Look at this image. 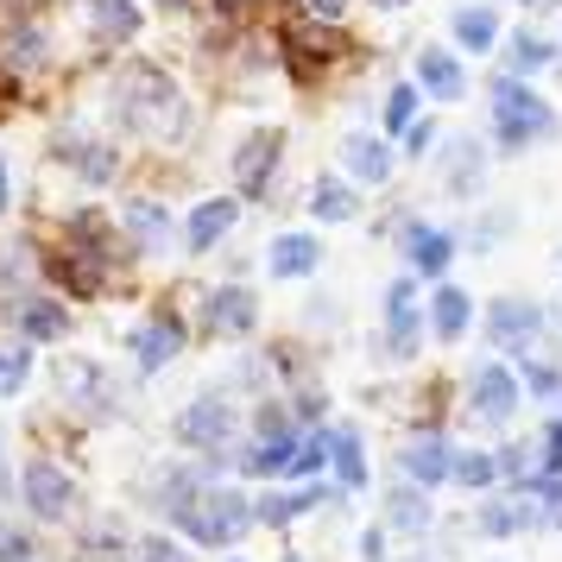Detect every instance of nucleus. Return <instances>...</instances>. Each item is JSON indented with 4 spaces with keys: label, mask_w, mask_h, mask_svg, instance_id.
<instances>
[{
    "label": "nucleus",
    "mask_w": 562,
    "mask_h": 562,
    "mask_svg": "<svg viewBox=\"0 0 562 562\" xmlns=\"http://www.w3.org/2000/svg\"><path fill=\"white\" fill-rule=\"evenodd\" d=\"M89 13V38L102 45V52H121L133 45L139 32H146V7L139 0H95V7H82Z\"/></svg>",
    "instance_id": "7c9ffc66"
},
{
    "label": "nucleus",
    "mask_w": 562,
    "mask_h": 562,
    "mask_svg": "<svg viewBox=\"0 0 562 562\" xmlns=\"http://www.w3.org/2000/svg\"><path fill=\"white\" fill-rule=\"evenodd\" d=\"M13 209V171H7V153H0V215Z\"/></svg>",
    "instance_id": "5fc2aeb1"
},
{
    "label": "nucleus",
    "mask_w": 562,
    "mask_h": 562,
    "mask_svg": "<svg viewBox=\"0 0 562 562\" xmlns=\"http://www.w3.org/2000/svg\"><path fill=\"white\" fill-rule=\"evenodd\" d=\"M424 121V82L417 77H398L385 82V102H380V133L385 139H405L411 127Z\"/></svg>",
    "instance_id": "f704fd0d"
},
{
    "label": "nucleus",
    "mask_w": 562,
    "mask_h": 562,
    "mask_svg": "<svg viewBox=\"0 0 562 562\" xmlns=\"http://www.w3.org/2000/svg\"><path fill=\"white\" fill-rule=\"evenodd\" d=\"M272 52H279V64L297 82H323V77H335V70L355 57V38H348V26H335V20H310V13H297V20H284L279 26Z\"/></svg>",
    "instance_id": "39448f33"
},
{
    "label": "nucleus",
    "mask_w": 562,
    "mask_h": 562,
    "mask_svg": "<svg viewBox=\"0 0 562 562\" xmlns=\"http://www.w3.org/2000/svg\"><path fill=\"white\" fill-rule=\"evenodd\" d=\"M52 57H57V38L38 13H20V20L0 26V64H7L13 77H45Z\"/></svg>",
    "instance_id": "4be33fe9"
},
{
    "label": "nucleus",
    "mask_w": 562,
    "mask_h": 562,
    "mask_svg": "<svg viewBox=\"0 0 562 562\" xmlns=\"http://www.w3.org/2000/svg\"><path fill=\"white\" fill-rule=\"evenodd\" d=\"M240 215H247V196H234V190L228 196H203V203H190V215H183V228H178V247L190 259L215 254V247L240 228Z\"/></svg>",
    "instance_id": "412c9836"
},
{
    "label": "nucleus",
    "mask_w": 562,
    "mask_h": 562,
    "mask_svg": "<svg viewBox=\"0 0 562 562\" xmlns=\"http://www.w3.org/2000/svg\"><path fill=\"white\" fill-rule=\"evenodd\" d=\"M133 562H190V543L171 525L165 531H139L133 537Z\"/></svg>",
    "instance_id": "37998d69"
},
{
    "label": "nucleus",
    "mask_w": 562,
    "mask_h": 562,
    "mask_svg": "<svg viewBox=\"0 0 562 562\" xmlns=\"http://www.w3.org/2000/svg\"><path fill=\"white\" fill-rule=\"evenodd\" d=\"M310 20H335V26H348V13H355V0H297Z\"/></svg>",
    "instance_id": "09e8293b"
},
{
    "label": "nucleus",
    "mask_w": 562,
    "mask_h": 562,
    "mask_svg": "<svg viewBox=\"0 0 562 562\" xmlns=\"http://www.w3.org/2000/svg\"><path fill=\"white\" fill-rule=\"evenodd\" d=\"M512 7H525V13H550V7H562V0H512Z\"/></svg>",
    "instance_id": "4d7b16f0"
},
{
    "label": "nucleus",
    "mask_w": 562,
    "mask_h": 562,
    "mask_svg": "<svg viewBox=\"0 0 562 562\" xmlns=\"http://www.w3.org/2000/svg\"><path fill=\"white\" fill-rule=\"evenodd\" d=\"M486 139L499 158H525L537 146H557L562 139V114L550 95H537L525 77H499L486 82Z\"/></svg>",
    "instance_id": "f03ea898"
},
{
    "label": "nucleus",
    "mask_w": 562,
    "mask_h": 562,
    "mask_svg": "<svg viewBox=\"0 0 562 562\" xmlns=\"http://www.w3.org/2000/svg\"><path fill=\"white\" fill-rule=\"evenodd\" d=\"M13 499H20V468L7 461V436H0V512L13 506Z\"/></svg>",
    "instance_id": "8fccbe9b"
},
{
    "label": "nucleus",
    "mask_w": 562,
    "mask_h": 562,
    "mask_svg": "<svg viewBox=\"0 0 562 562\" xmlns=\"http://www.w3.org/2000/svg\"><path fill=\"white\" fill-rule=\"evenodd\" d=\"M310 329H335V297H316L310 304Z\"/></svg>",
    "instance_id": "864d4df0"
},
{
    "label": "nucleus",
    "mask_w": 562,
    "mask_h": 562,
    "mask_svg": "<svg viewBox=\"0 0 562 562\" xmlns=\"http://www.w3.org/2000/svg\"><path fill=\"white\" fill-rule=\"evenodd\" d=\"M26 95V77H13L7 64H0V114H13V102Z\"/></svg>",
    "instance_id": "603ef678"
},
{
    "label": "nucleus",
    "mask_w": 562,
    "mask_h": 562,
    "mask_svg": "<svg viewBox=\"0 0 562 562\" xmlns=\"http://www.w3.org/2000/svg\"><path fill=\"white\" fill-rule=\"evenodd\" d=\"M259 7H266V0H209V13H215L222 26H247Z\"/></svg>",
    "instance_id": "de8ad7c7"
},
{
    "label": "nucleus",
    "mask_w": 562,
    "mask_h": 562,
    "mask_svg": "<svg viewBox=\"0 0 562 562\" xmlns=\"http://www.w3.org/2000/svg\"><path fill=\"white\" fill-rule=\"evenodd\" d=\"M518 411H525V380H518V367L499 355H486L474 373H468V424L486 436H506L518 424Z\"/></svg>",
    "instance_id": "9d476101"
},
{
    "label": "nucleus",
    "mask_w": 562,
    "mask_h": 562,
    "mask_svg": "<svg viewBox=\"0 0 562 562\" xmlns=\"http://www.w3.org/2000/svg\"><path fill=\"white\" fill-rule=\"evenodd\" d=\"M424 335H430V304L417 297V272L385 279L380 297V360L385 367H411L424 355Z\"/></svg>",
    "instance_id": "0eeeda50"
},
{
    "label": "nucleus",
    "mask_w": 562,
    "mask_h": 562,
    "mask_svg": "<svg viewBox=\"0 0 562 562\" xmlns=\"http://www.w3.org/2000/svg\"><path fill=\"white\" fill-rule=\"evenodd\" d=\"M525 486V499H531V518L537 531H562V474H531Z\"/></svg>",
    "instance_id": "a19ab883"
},
{
    "label": "nucleus",
    "mask_w": 562,
    "mask_h": 562,
    "mask_svg": "<svg viewBox=\"0 0 562 562\" xmlns=\"http://www.w3.org/2000/svg\"><path fill=\"white\" fill-rule=\"evenodd\" d=\"M411 562H436V557H411Z\"/></svg>",
    "instance_id": "052dcab7"
},
{
    "label": "nucleus",
    "mask_w": 562,
    "mask_h": 562,
    "mask_svg": "<svg viewBox=\"0 0 562 562\" xmlns=\"http://www.w3.org/2000/svg\"><path fill=\"white\" fill-rule=\"evenodd\" d=\"M183 348H190V316H178V310H165V304L146 310L127 329V355H133L139 380H158L171 360H183Z\"/></svg>",
    "instance_id": "2eb2a0df"
},
{
    "label": "nucleus",
    "mask_w": 562,
    "mask_h": 562,
    "mask_svg": "<svg viewBox=\"0 0 562 562\" xmlns=\"http://www.w3.org/2000/svg\"><path fill=\"white\" fill-rule=\"evenodd\" d=\"M222 562H247V557H240V550H228V557H222Z\"/></svg>",
    "instance_id": "bf43d9fd"
},
{
    "label": "nucleus",
    "mask_w": 562,
    "mask_h": 562,
    "mask_svg": "<svg viewBox=\"0 0 562 562\" xmlns=\"http://www.w3.org/2000/svg\"><path fill=\"white\" fill-rule=\"evenodd\" d=\"M284 562H304V557H284Z\"/></svg>",
    "instance_id": "e2e57ef3"
},
{
    "label": "nucleus",
    "mask_w": 562,
    "mask_h": 562,
    "mask_svg": "<svg viewBox=\"0 0 562 562\" xmlns=\"http://www.w3.org/2000/svg\"><path fill=\"white\" fill-rule=\"evenodd\" d=\"M329 474L341 493H367L373 486V461H367L360 424H329Z\"/></svg>",
    "instance_id": "c85d7f7f"
},
{
    "label": "nucleus",
    "mask_w": 562,
    "mask_h": 562,
    "mask_svg": "<svg viewBox=\"0 0 562 562\" xmlns=\"http://www.w3.org/2000/svg\"><path fill=\"white\" fill-rule=\"evenodd\" d=\"M493 456H499V481H506V486L543 474V449H537V436H506Z\"/></svg>",
    "instance_id": "ea45409f"
},
{
    "label": "nucleus",
    "mask_w": 562,
    "mask_h": 562,
    "mask_svg": "<svg viewBox=\"0 0 562 562\" xmlns=\"http://www.w3.org/2000/svg\"><path fill=\"white\" fill-rule=\"evenodd\" d=\"M355 550H360V562H392V531H385L380 518H373V525L355 537Z\"/></svg>",
    "instance_id": "49530a36"
},
{
    "label": "nucleus",
    "mask_w": 562,
    "mask_h": 562,
    "mask_svg": "<svg viewBox=\"0 0 562 562\" xmlns=\"http://www.w3.org/2000/svg\"><path fill=\"white\" fill-rule=\"evenodd\" d=\"M114 222H121V234H127L133 259H165L171 247H178V228H183L165 196H127V203L114 209Z\"/></svg>",
    "instance_id": "f3484780"
},
{
    "label": "nucleus",
    "mask_w": 562,
    "mask_h": 562,
    "mask_svg": "<svg viewBox=\"0 0 562 562\" xmlns=\"http://www.w3.org/2000/svg\"><path fill=\"white\" fill-rule=\"evenodd\" d=\"M373 7H380V13H398V7H411V0H373Z\"/></svg>",
    "instance_id": "13d9d810"
},
{
    "label": "nucleus",
    "mask_w": 562,
    "mask_h": 562,
    "mask_svg": "<svg viewBox=\"0 0 562 562\" xmlns=\"http://www.w3.org/2000/svg\"><path fill=\"white\" fill-rule=\"evenodd\" d=\"M537 449H543V474H562V411H557V417H543Z\"/></svg>",
    "instance_id": "a18cd8bd"
},
{
    "label": "nucleus",
    "mask_w": 562,
    "mask_h": 562,
    "mask_svg": "<svg viewBox=\"0 0 562 562\" xmlns=\"http://www.w3.org/2000/svg\"><path fill=\"white\" fill-rule=\"evenodd\" d=\"M114 272H121V259L95 254V247H77V240H57V247H45V279H52V291H57V297H70V304L102 297Z\"/></svg>",
    "instance_id": "4468645a"
},
{
    "label": "nucleus",
    "mask_w": 562,
    "mask_h": 562,
    "mask_svg": "<svg viewBox=\"0 0 562 562\" xmlns=\"http://www.w3.org/2000/svg\"><path fill=\"white\" fill-rule=\"evenodd\" d=\"M468 329H474V297H468L461 284L442 279L430 291V335L442 348H456V341H468Z\"/></svg>",
    "instance_id": "72a5a7b5"
},
{
    "label": "nucleus",
    "mask_w": 562,
    "mask_h": 562,
    "mask_svg": "<svg viewBox=\"0 0 562 562\" xmlns=\"http://www.w3.org/2000/svg\"><path fill=\"white\" fill-rule=\"evenodd\" d=\"M108 121L127 133V139H146V146H178L183 133L196 127V108L183 95V82L153 64V57H127L114 82H108Z\"/></svg>",
    "instance_id": "f257e3e1"
},
{
    "label": "nucleus",
    "mask_w": 562,
    "mask_h": 562,
    "mask_svg": "<svg viewBox=\"0 0 562 562\" xmlns=\"http://www.w3.org/2000/svg\"><path fill=\"white\" fill-rule=\"evenodd\" d=\"M380 525L392 537H405V543H424V537L436 531V506H430V486H417V481H398L385 486V499H380Z\"/></svg>",
    "instance_id": "5701e85b"
},
{
    "label": "nucleus",
    "mask_w": 562,
    "mask_h": 562,
    "mask_svg": "<svg viewBox=\"0 0 562 562\" xmlns=\"http://www.w3.org/2000/svg\"><path fill=\"white\" fill-rule=\"evenodd\" d=\"M77 7H95V0H77Z\"/></svg>",
    "instance_id": "680f3d73"
},
{
    "label": "nucleus",
    "mask_w": 562,
    "mask_h": 562,
    "mask_svg": "<svg viewBox=\"0 0 562 562\" xmlns=\"http://www.w3.org/2000/svg\"><path fill=\"white\" fill-rule=\"evenodd\" d=\"M291 417H297V430H323L329 424V392L323 385H291Z\"/></svg>",
    "instance_id": "c03bdc74"
},
{
    "label": "nucleus",
    "mask_w": 562,
    "mask_h": 562,
    "mask_svg": "<svg viewBox=\"0 0 562 562\" xmlns=\"http://www.w3.org/2000/svg\"><path fill=\"white\" fill-rule=\"evenodd\" d=\"M240 430H247V411H240V398L228 385H209V392H196V398H183L171 411V436L190 456H234Z\"/></svg>",
    "instance_id": "20e7f679"
},
{
    "label": "nucleus",
    "mask_w": 562,
    "mask_h": 562,
    "mask_svg": "<svg viewBox=\"0 0 562 562\" xmlns=\"http://www.w3.org/2000/svg\"><path fill=\"white\" fill-rule=\"evenodd\" d=\"M52 385H57V398H64V411L82 417V424H114L121 417V385H114V373L95 355L52 360Z\"/></svg>",
    "instance_id": "1a4fd4ad"
},
{
    "label": "nucleus",
    "mask_w": 562,
    "mask_h": 562,
    "mask_svg": "<svg viewBox=\"0 0 562 562\" xmlns=\"http://www.w3.org/2000/svg\"><path fill=\"white\" fill-rule=\"evenodd\" d=\"M449 38H456V52L461 57H493L499 52V7H449Z\"/></svg>",
    "instance_id": "473e14b6"
},
{
    "label": "nucleus",
    "mask_w": 562,
    "mask_h": 562,
    "mask_svg": "<svg viewBox=\"0 0 562 562\" xmlns=\"http://www.w3.org/2000/svg\"><path fill=\"white\" fill-rule=\"evenodd\" d=\"M20 512H26L38 531H64L82 518V481L64 468L57 456H26L20 461Z\"/></svg>",
    "instance_id": "423d86ee"
},
{
    "label": "nucleus",
    "mask_w": 562,
    "mask_h": 562,
    "mask_svg": "<svg viewBox=\"0 0 562 562\" xmlns=\"http://www.w3.org/2000/svg\"><path fill=\"white\" fill-rule=\"evenodd\" d=\"M323 240L310 228H284V234H272V247H266V279H279V284H304V279H316L323 272Z\"/></svg>",
    "instance_id": "393cba45"
},
{
    "label": "nucleus",
    "mask_w": 562,
    "mask_h": 562,
    "mask_svg": "<svg viewBox=\"0 0 562 562\" xmlns=\"http://www.w3.org/2000/svg\"><path fill=\"white\" fill-rule=\"evenodd\" d=\"M512 234H518V209H499V203H493V209H481V215L461 228V247H468L474 259H486L499 240H512Z\"/></svg>",
    "instance_id": "c9c22d12"
},
{
    "label": "nucleus",
    "mask_w": 562,
    "mask_h": 562,
    "mask_svg": "<svg viewBox=\"0 0 562 562\" xmlns=\"http://www.w3.org/2000/svg\"><path fill=\"white\" fill-rule=\"evenodd\" d=\"M284 153H291V133L272 127V121H254V127H247L240 139H234V153H228L234 196H247V203H266V196L279 190Z\"/></svg>",
    "instance_id": "6e6552de"
},
{
    "label": "nucleus",
    "mask_w": 562,
    "mask_h": 562,
    "mask_svg": "<svg viewBox=\"0 0 562 562\" xmlns=\"http://www.w3.org/2000/svg\"><path fill=\"white\" fill-rule=\"evenodd\" d=\"M158 13H171V20H183V13H196V0H153Z\"/></svg>",
    "instance_id": "6e6d98bb"
},
{
    "label": "nucleus",
    "mask_w": 562,
    "mask_h": 562,
    "mask_svg": "<svg viewBox=\"0 0 562 562\" xmlns=\"http://www.w3.org/2000/svg\"><path fill=\"white\" fill-rule=\"evenodd\" d=\"M449 486H461V493H493V486H499V456H493V449H456Z\"/></svg>",
    "instance_id": "58836bf2"
},
{
    "label": "nucleus",
    "mask_w": 562,
    "mask_h": 562,
    "mask_svg": "<svg viewBox=\"0 0 562 562\" xmlns=\"http://www.w3.org/2000/svg\"><path fill=\"white\" fill-rule=\"evenodd\" d=\"M165 525L190 543V550H240L247 543V531H259L254 518V493H240L234 481H209L196 486L190 499H178V506L165 512Z\"/></svg>",
    "instance_id": "7ed1b4c3"
},
{
    "label": "nucleus",
    "mask_w": 562,
    "mask_h": 562,
    "mask_svg": "<svg viewBox=\"0 0 562 562\" xmlns=\"http://www.w3.org/2000/svg\"><path fill=\"white\" fill-rule=\"evenodd\" d=\"M557 266H562V247H557Z\"/></svg>",
    "instance_id": "0e129e2a"
},
{
    "label": "nucleus",
    "mask_w": 562,
    "mask_h": 562,
    "mask_svg": "<svg viewBox=\"0 0 562 562\" xmlns=\"http://www.w3.org/2000/svg\"><path fill=\"white\" fill-rule=\"evenodd\" d=\"M392 234H398V259H405V272L436 279V284H442V272H449V259L461 254V228H442V222H430V215H398Z\"/></svg>",
    "instance_id": "dca6fc26"
},
{
    "label": "nucleus",
    "mask_w": 562,
    "mask_h": 562,
    "mask_svg": "<svg viewBox=\"0 0 562 562\" xmlns=\"http://www.w3.org/2000/svg\"><path fill=\"white\" fill-rule=\"evenodd\" d=\"M259 316H266V304H259L254 284H240V279L209 284L203 297H196V329H203L209 341H254Z\"/></svg>",
    "instance_id": "ddd939ff"
},
{
    "label": "nucleus",
    "mask_w": 562,
    "mask_h": 562,
    "mask_svg": "<svg viewBox=\"0 0 562 562\" xmlns=\"http://www.w3.org/2000/svg\"><path fill=\"white\" fill-rule=\"evenodd\" d=\"M417 82H424L430 102L456 108L461 95H468V64H461L449 45H424V52H417Z\"/></svg>",
    "instance_id": "2f4dec72"
},
{
    "label": "nucleus",
    "mask_w": 562,
    "mask_h": 562,
    "mask_svg": "<svg viewBox=\"0 0 562 562\" xmlns=\"http://www.w3.org/2000/svg\"><path fill=\"white\" fill-rule=\"evenodd\" d=\"M304 209H310V222H323V228L360 222V183H355V178H341V171H323V178H310Z\"/></svg>",
    "instance_id": "cd10ccee"
},
{
    "label": "nucleus",
    "mask_w": 562,
    "mask_h": 562,
    "mask_svg": "<svg viewBox=\"0 0 562 562\" xmlns=\"http://www.w3.org/2000/svg\"><path fill=\"white\" fill-rule=\"evenodd\" d=\"M329 499H348V493L341 486H323V481H284V486L254 493V518H259V531H291L297 518L323 512Z\"/></svg>",
    "instance_id": "aec40b11"
},
{
    "label": "nucleus",
    "mask_w": 562,
    "mask_h": 562,
    "mask_svg": "<svg viewBox=\"0 0 562 562\" xmlns=\"http://www.w3.org/2000/svg\"><path fill=\"white\" fill-rule=\"evenodd\" d=\"M32 367H38V348H32L26 335H7V341H0V405L20 398L32 385Z\"/></svg>",
    "instance_id": "4c0bfd02"
},
{
    "label": "nucleus",
    "mask_w": 562,
    "mask_h": 562,
    "mask_svg": "<svg viewBox=\"0 0 562 562\" xmlns=\"http://www.w3.org/2000/svg\"><path fill=\"white\" fill-rule=\"evenodd\" d=\"M392 171H398V153H392L385 133H348V139H341V178H355L360 190L392 183Z\"/></svg>",
    "instance_id": "bb28decb"
},
{
    "label": "nucleus",
    "mask_w": 562,
    "mask_h": 562,
    "mask_svg": "<svg viewBox=\"0 0 562 562\" xmlns=\"http://www.w3.org/2000/svg\"><path fill=\"white\" fill-rule=\"evenodd\" d=\"M7 316H13V335H26L32 348H57L77 335V310L57 291H26V297H7Z\"/></svg>",
    "instance_id": "6ab92c4d"
},
{
    "label": "nucleus",
    "mask_w": 562,
    "mask_h": 562,
    "mask_svg": "<svg viewBox=\"0 0 562 562\" xmlns=\"http://www.w3.org/2000/svg\"><path fill=\"white\" fill-rule=\"evenodd\" d=\"M481 335H486V348L506 355V360L531 355L537 341L550 335V304H537V297H525V291H499V297L486 304V316H481Z\"/></svg>",
    "instance_id": "f8f14e48"
},
{
    "label": "nucleus",
    "mask_w": 562,
    "mask_h": 562,
    "mask_svg": "<svg viewBox=\"0 0 562 562\" xmlns=\"http://www.w3.org/2000/svg\"><path fill=\"white\" fill-rule=\"evenodd\" d=\"M0 562H45L38 557V525L32 518L0 512Z\"/></svg>",
    "instance_id": "79ce46f5"
},
{
    "label": "nucleus",
    "mask_w": 562,
    "mask_h": 562,
    "mask_svg": "<svg viewBox=\"0 0 562 562\" xmlns=\"http://www.w3.org/2000/svg\"><path fill=\"white\" fill-rule=\"evenodd\" d=\"M52 158L82 183V190H95V196H102V190H114V183H121V171H127L121 146H114V139H102V133H89L82 121H64V127L52 133Z\"/></svg>",
    "instance_id": "9b49d317"
},
{
    "label": "nucleus",
    "mask_w": 562,
    "mask_h": 562,
    "mask_svg": "<svg viewBox=\"0 0 562 562\" xmlns=\"http://www.w3.org/2000/svg\"><path fill=\"white\" fill-rule=\"evenodd\" d=\"M493 139L481 133H449L442 139V190L456 196V203H481L486 196V178H493Z\"/></svg>",
    "instance_id": "a211bd4d"
},
{
    "label": "nucleus",
    "mask_w": 562,
    "mask_h": 562,
    "mask_svg": "<svg viewBox=\"0 0 562 562\" xmlns=\"http://www.w3.org/2000/svg\"><path fill=\"white\" fill-rule=\"evenodd\" d=\"M525 531H537L525 486H506V493H481V506H474V537H481V543H512V537H525Z\"/></svg>",
    "instance_id": "b1692460"
},
{
    "label": "nucleus",
    "mask_w": 562,
    "mask_h": 562,
    "mask_svg": "<svg viewBox=\"0 0 562 562\" xmlns=\"http://www.w3.org/2000/svg\"><path fill=\"white\" fill-rule=\"evenodd\" d=\"M518 367V380H525V398H537V405H562V360L557 355H518L512 360Z\"/></svg>",
    "instance_id": "e433bc0d"
},
{
    "label": "nucleus",
    "mask_w": 562,
    "mask_h": 562,
    "mask_svg": "<svg viewBox=\"0 0 562 562\" xmlns=\"http://www.w3.org/2000/svg\"><path fill=\"white\" fill-rule=\"evenodd\" d=\"M398 474L417 481V486H442L456 474V442L442 430H411L405 442H398Z\"/></svg>",
    "instance_id": "a878e982"
},
{
    "label": "nucleus",
    "mask_w": 562,
    "mask_h": 562,
    "mask_svg": "<svg viewBox=\"0 0 562 562\" xmlns=\"http://www.w3.org/2000/svg\"><path fill=\"white\" fill-rule=\"evenodd\" d=\"M557 341H562V335H557Z\"/></svg>",
    "instance_id": "69168bd1"
},
{
    "label": "nucleus",
    "mask_w": 562,
    "mask_h": 562,
    "mask_svg": "<svg viewBox=\"0 0 562 562\" xmlns=\"http://www.w3.org/2000/svg\"><path fill=\"white\" fill-rule=\"evenodd\" d=\"M436 146V121H417V127L405 133V158H424Z\"/></svg>",
    "instance_id": "3c124183"
},
{
    "label": "nucleus",
    "mask_w": 562,
    "mask_h": 562,
    "mask_svg": "<svg viewBox=\"0 0 562 562\" xmlns=\"http://www.w3.org/2000/svg\"><path fill=\"white\" fill-rule=\"evenodd\" d=\"M550 64H562V45L557 38H543L537 26H512L506 38H499V70H506V77L531 82L537 70H550Z\"/></svg>",
    "instance_id": "c756f323"
}]
</instances>
